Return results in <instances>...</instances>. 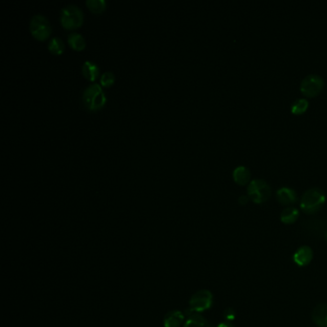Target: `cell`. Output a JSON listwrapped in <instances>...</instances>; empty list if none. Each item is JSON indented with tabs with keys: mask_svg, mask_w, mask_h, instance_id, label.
I'll list each match as a JSON object with an SVG mask.
<instances>
[{
	"mask_svg": "<svg viewBox=\"0 0 327 327\" xmlns=\"http://www.w3.org/2000/svg\"><path fill=\"white\" fill-rule=\"evenodd\" d=\"M82 100L83 104L88 111L95 112L104 107L107 98L101 86L97 83H92L84 89Z\"/></svg>",
	"mask_w": 327,
	"mask_h": 327,
	"instance_id": "6da1fadb",
	"label": "cell"
},
{
	"mask_svg": "<svg viewBox=\"0 0 327 327\" xmlns=\"http://www.w3.org/2000/svg\"><path fill=\"white\" fill-rule=\"evenodd\" d=\"M183 322H186V315L179 310L169 311L164 317V327H180Z\"/></svg>",
	"mask_w": 327,
	"mask_h": 327,
	"instance_id": "ba28073f",
	"label": "cell"
},
{
	"mask_svg": "<svg viewBox=\"0 0 327 327\" xmlns=\"http://www.w3.org/2000/svg\"><path fill=\"white\" fill-rule=\"evenodd\" d=\"M325 240H326V243H327V232L326 233H325Z\"/></svg>",
	"mask_w": 327,
	"mask_h": 327,
	"instance_id": "cb8c5ba5",
	"label": "cell"
},
{
	"mask_svg": "<svg viewBox=\"0 0 327 327\" xmlns=\"http://www.w3.org/2000/svg\"><path fill=\"white\" fill-rule=\"evenodd\" d=\"M312 320L320 327H327V304L320 303L314 308Z\"/></svg>",
	"mask_w": 327,
	"mask_h": 327,
	"instance_id": "7c38bea8",
	"label": "cell"
},
{
	"mask_svg": "<svg viewBox=\"0 0 327 327\" xmlns=\"http://www.w3.org/2000/svg\"><path fill=\"white\" fill-rule=\"evenodd\" d=\"M217 327H234L231 323H230L229 321H227V322H222V323H220L219 325Z\"/></svg>",
	"mask_w": 327,
	"mask_h": 327,
	"instance_id": "603a6c76",
	"label": "cell"
},
{
	"mask_svg": "<svg viewBox=\"0 0 327 327\" xmlns=\"http://www.w3.org/2000/svg\"><path fill=\"white\" fill-rule=\"evenodd\" d=\"M298 217H299L298 210L296 208L291 207V208H285L283 210L280 214V220L282 223L289 224V223H295L298 219Z\"/></svg>",
	"mask_w": 327,
	"mask_h": 327,
	"instance_id": "2e32d148",
	"label": "cell"
},
{
	"mask_svg": "<svg viewBox=\"0 0 327 327\" xmlns=\"http://www.w3.org/2000/svg\"><path fill=\"white\" fill-rule=\"evenodd\" d=\"M100 68L90 60H85L82 66V73L89 81H94L99 75Z\"/></svg>",
	"mask_w": 327,
	"mask_h": 327,
	"instance_id": "4fadbf2b",
	"label": "cell"
},
{
	"mask_svg": "<svg viewBox=\"0 0 327 327\" xmlns=\"http://www.w3.org/2000/svg\"><path fill=\"white\" fill-rule=\"evenodd\" d=\"M325 202V194L322 189L314 187L308 189L302 196L300 208L308 214L318 212Z\"/></svg>",
	"mask_w": 327,
	"mask_h": 327,
	"instance_id": "7a4b0ae2",
	"label": "cell"
},
{
	"mask_svg": "<svg viewBox=\"0 0 327 327\" xmlns=\"http://www.w3.org/2000/svg\"><path fill=\"white\" fill-rule=\"evenodd\" d=\"M185 315L187 316L183 327H212L205 317L200 313L190 312L186 310Z\"/></svg>",
	"mask_w": 327,
	"mask_h": 327,
	"instance_id": "9c48e42d",
	"label": "cell"
},
{
	"mask_svg": "<svg viewBox=\"0 0 327 327\" xmlns=\"http://www.w3.org/2000/svg\"><path fill=\"white\" fill-rule=\"evenodd\" d=\"M233 179L239 186H245L251 179V172L245 166H239L233 171Z\"/></svg>",
	"mask_w": 327,
	"mask_h": 327,
	"instance_id": "5bb4252c",
	"label": "cell"
},
{
	"mask_svg": "<svg viewBox=\"0 0 327 327\" xmlns=\"http://www.w3.org/2000/svg\"><path fill=\"white\" fill-rule=\"evenodd\" d=\"M313 258V252L310 247L303 246L297 250L296 253L294 254V261L295 263L302 267L308 265Z\"/></svg>",
	"mask_w": 327,
	"mask_h": 327,
	"instance_id": "30bf717a",
	"label": "cell"
},
{
	"mask_svg": "<svg viewBox=\"0 0 327 327\" xmlns=\"http://www.w3.org/2000/svg\"><path fill=\"white\" fill-rule=\"evenodd\" d=\"M308 106H309V103L306 99H298L292 105L291 111L296 115H300L307 111Z\"/></svg>",
	"mask_w": 327,
	"mask_h": 327,
	"instance_id": "d6986e66",
	"label": "cell"
},
{
	"mask_svg": "<svg viewBox=\"0 0 327 327\" xmlns=\"http://www.w3.org/2000/svg\"><path fill=\"white\" fill-rule=\"evenodd\" d=\"M249 201V198L248 197H246V196H241L240 198H239V202L241 203V205H246L247 202Z\"/></svg>",
	"mask_w": 327,
	"mask_h": 327,
	"instance_id": "7402d4cb",
	"label": "cell"
},
{
	"mask_svg": "<svg viewBox=\"0 0 327 327\" xmlns=\"http://www.w3.org/2000/svg\"><path fill=\"white\" fill-rule=\"evenodd\" d=\"M213 302V296L211 292L208 290H200L196 292L189 300V308L187 309L190 312H203L209 309Z\"/></svg>",
	"mask_w": 327,
	"mask_h": 327,
	"instance_id": "8992f818",
	"label": "cell"
},
{
	"mask_svg": "<svg viewBox=\"0 0 327 327\" xmlns=\"http://www.w3.org/2000/svg\"><path fill=\"white\" fill-rule=\"evenodd\" d=\"M223 316H224L226 320H234V319H235V312H234V310H233V309L229 308V309H227V310L224 311V313H223Z\"/></svg>",
	"mask_w": 327,
	"mask_h": 327,
	"instance_id": "44dd1931",
	"label": "cell"
},
{
	"mask_svg": "<svg viewBox=\"0 0 327 327\" xmlns=\"http://www.w3.org/2000/svg\"><path fill=\"white\" fill-rule=\"evenodd\" d=\"M67 43L73 49L81 51L86 47V40L81 34L77 32L69 33L67 36Z\"/></svg>",
	"mask_w": 327,
	"mask_h": 327,
	"instance_id": "9a60e30c",
	"label": "cell"
},
{
	"mask_svg": "<svg viewBox=\"0 0 327 327\" xmlns=\"http://www.w3.org/2000/svg\"><path fill=\"white\" fill-rule=\"evenodd\" d=\"M323 79L319 75L311 74L305 77L300 84V91L306 97H316L323 89Z\"/></svg>",
	"mask_w": 327,
	"mask_h": 327,
	"instance_id": "52a82bcc",
	"label": "cell"
},
{
	"mask_svg": "<svg viewBox=\"0 0 327 327\" xmlns=\"http://www.w3.org/2000/svg\"><path fill=\"white\" fill-rule=\"evenodd\" d=\"M84 15L81 8L75 4H67L62 8L59 22L66 29H75L82 25Z\"/></svg>",
	"mask_w": 327,
	"mask_h": 327,
	"instance_id": "3957f363",
	"label": "cell"
},
{
	"mask_svg": "<svg viewBox=\"0 0 327 327\" xmlns=\"http://www.w3.org/2000/svg\"><path fill=\"white\" fill-rule=\"evenodd\" d=\"M47 47H48V50L52 54L60 55L62 53L64 52L65 45H64V42L62 40V38H59V37H53L49 40Z\"/></svg>",
	"mask_w": 327,
	"mask_h": 327,
	"instance_id": "e0dca14e",
	"label": "cell"
},
{
	"mask_svg": "<svg viewBox=\"0 0 327 327\" xmlns=\"http://www.w3.org/2000/svg\"><path fill=\"white\" fill-rule=\"evenodd\" d=\"M29 29L32 36L39 39V40H45L51 34V25L48 22V19L45 17V15H33L30 19Z\"/></svg>",
	"mask_w": 327,
	"mask_h": 327,
	"instance_id": "277c9868",
	"label": "cell"
},
{
	"mask_svg": "<svg viewBox=\"0 0 327 327\" xmlns=\"http://www.w3.org/2000/svg\"><path fill=\"white\" fill-rule=\"evenodd\" d=\"M86 4L89 10L94 14L103 13L107 6V3L105 0H87Z\"/></svg>",
	"mask_w": 327,
	"mask_h": 327,
	"instance_id": "ac0fdd59",
	"label": "cell"
},
{
	"mask_svg": "<svg viewBox=\"0 0 327 327\" xmlns=\"http://www.w3.org/2000/svg\"><path fill=\"white\" fill-rule=\"evenodd\" d=\"M276 197L278 201L283 206H288V205H294L297 202V193L288 187H282L276 192Z\"/></svg>",
	"mask_w": 327,
	"mask_h": 327,
	"instance_id": "8fae6325",
	"label": "cell"
},
{
	"mask_svg": "<svg viewBox=\"0 0 327 327\" xmlns=\"http://www.w3.org/2000/svg\"><path fill=\"white\" fill-rule=\"evenodd\" d=\"M115 81V76L112 71H106L103 74L101 75L100 78V84L103 87H110Z\"/></svg>",
	"mask_w": 327,
	"mask_h": 327,
	"instance_id": "ffe728a7",
	"label": "cell"
},
{
	"mask_svg": "<svg viewBox=\"0 0 327 327\" xmlns=\"http://www.w3.org/2000/svg\"><path fill=\"white\" fill-rule=\"evenodd\" d=\"M249 198L255 203H263L271 197V187L263 179H254L248 187Z\"/></svg>",
	"mask_w": 327,
	"mask_h": 327,
	"instance_id": "5b68a950",
	"label": "cell"
}]
</instances>
